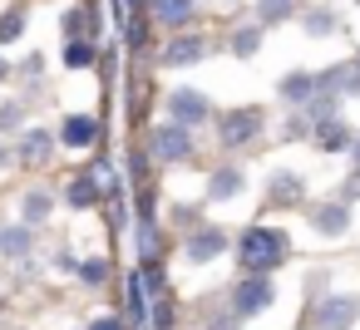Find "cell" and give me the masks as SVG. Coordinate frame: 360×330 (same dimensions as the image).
Masks as SVG:
<instances>
[{"instance_id": "cell-1", "label": "cell", "mask_w": 360, "mask_h": 330, "mask_svg": "<svg viewBox=\"0 0 360 330\" xmlns=\"http://www.w3.org/2000/svg\"><path fill=\"white\" fill-rule=\"evenodd\" d=\"M281 256H286V237H281L276 227H252V232L242 237V261H247L257 276L271 271Z\"/></svg>"}, {"instance_id": "cell-2", "label": "cell", "mask_w": 360, "mask_h": 330, "mask_svg": "<svg viewBox=\"0 0 360 330\" xmlns=\"http://www.w3.org/2000/svg\"><path fill=\"white\" fill-rule=\"evenodd\" d=\"M257 128H262V114L237 109V114L222 119V143H247V138H257Z\"/></svg>"}, {"instance_id": "cell-3", "label": "cell", "mask_w": 360, "mask_h": 330, "mask_svg": "<svg viewBox=\"0 0 360 330\" xmlns=\"http://www.w3.org/2000/svg\"><path fill=\"white\" fill-rule=\"evenodd\" d=\"M266 305H271V286H266V276H252V281L237 286V310H242V315L266 310Z\"/></svg>"}, {"instance_id": "cell-4", "label": "cell", "mask_w": 360, "mask_h": 330, "mask_svg": "<svg viewBox=\"0 0 360 330\" xmlns=\"http://www.w3.org/2000/svg\"><path fill=\"white\" fill-rule=\"evenodd\" d=\"M153 20H163V25H188V20H193V0H153Z\"/></svg>"}, {"instance_id": "cell-5", "label": "cell", "mask_w": 360, "mask_h": 330, "mask_svg": "<svg viewBox=\"0 0 360 330\" xmlns=\"http://www.w3.org/2000/svg\"><path fill=\"white\" fill-rule=\"evenodd\" d=\"M168 109H173V114H178L183 124H198V119H207V104H202V99H198L193 89H183V94H173V99H168Z\"/></svg>"}, {"instance_id": "cell-6", "label": "cell", "mask_w": 360, "mask_h": 330, "mask_svg": "<svg viewBox=\"0 0 360 330\" xmlns=\"http://www.w3.org/2000/svg\"><path fill=\"white\" fill-rule=\"evenodd\" d=\"M94 138H99V124H94V119H84V114H79V119H70V124H65V143H70V148H89Z\"/></svg>"}, {"instance_id": "cell-7", "label": "cell", "mask_w": 360, "mask_h": 330, "mask_svg": "<svg viewBox=\"0 0 360 330\" xmlns=\"http://www.w3.org/2000/svg\"><path fill=\"white\" fill-rule=\"evenodd\" d=\"M153 148H158V158H188V153H193V143H188L183 128H163Z\"/></svg>"}, {"instance_id": "cell-8", "label": "cell", "mask_w": 360, "mask_h": 330, "mask_svg": "<svg viewBox=\"0 0 360 330\" xmlns=\"http://www.w3.org/2000/svg\"><path fill=\"white\" fill-rule=\"evenodd\" d=\"M350 320H355V305L350 301H326L321 305V325L326 330H350Z\"/></svg>"}, {"instance_id": "cell-9", "label": "cell", "mask_w": 360, "mask_h": 330, "mask_svg": "<svg viewBox=\"0 0 360 330\" xmlns=\"http://www.w3.org/2000/svg\"><path fill=\"white\" fill-rule=\"evenodd\" d=\"M202 50H207V45H202L198 35H188V40H173L163 60H168V65H198V55H202Z\"/></svg>"}, {"instance_id": "cell-10", "label": "cell", "mask_w": 360, "mask_h": 330, "mask_svg": "<svg viewBox=\"0 0 360 330\" xmlns=\"http://www.w3.org/2000/svg\"><path fill=\"white\" fill-rule=\"evenodd\" d=\"M222 251V232H198L193 242H188V256L193 261H207V256H217Z\"/></svg>"}, {"instance_id": "cell-11", "label": "cell", "mask_w": 360, "mask_h": 330, "mask_svg": "<svg viewBox=\"0 0 360 330\" xmlns=\"http://www.w3.org/2000/svg\"><path fill=\"white\" fill-rule=\"evenodd\" d=\"M316 227L330 232V237H340L345 232V207H316Z\"/></svg>"}, {"instance_id": "cell-12", "label": "cell", "mask_w": 360, "mask_h": 330, "mask_svg": "<svg viewBox=\"0 0 360 330\" xmlns=\"http://www.w3.org/2000/svg\"><path fill=\"white\" fill-rule=\"evenodd\" d=\"M50 153V133H25V143H20V158L25 163H40Z\"/></svg>"}, {"instance_id": "cell-13", "label": "cell", "mask_w": 360, "mask_h": 330, "mask_svg": "<svg viewBox=\"0 0 360 330\" xmlns=\"http://www.w3.org/2000/svg\"><path fill=\"white\" fill-rule=\"evenodd\" d=\"M65 65H70V70H89V65H94V50H89L84 40H70V50H65Z\"/></svg>"}, {"instance_id": "cell-14", "label": "cell", "mask_w": 360, "mask_h": 330, "mask_svg": "<svg viewBox=\"0 0 360 330\" xmlns=\"http://www.w3.org/2000/svg\"><path fill=\"white\" fill-rule=\"evenodd\" d=\"M316 89V79H306V74H291V79H281V94L286 99H296V104H306V94Z\"/></svg>"}, {"instance_id": "cell-15", "label": "cell", "mask_w": 360, "mask_h": 330, "mask_svg": "<svg viewBox=\"0 0 360 330\" xmlns=\"http://www.w3.org/2000/svg\"><path fill=\"white\" fill-rule=\"evenodd\" d=\"M94 197H99V187H94V183H89V173H84V178H79V183H70V202H75V207H89V202H94Z\"/></svg>"}, {"instance_id": "cell-16", "label": "cell", "mask_w": 360, "mask_h": 330, "mask_svg": "<svg viewBox=\"0 0 360 330\" xmlns=\"http://www.w3.org/2000/svg\"><path fill=\"white\" fill-rule=\"evenodd\" d=\"M345 143H350V133H345L340 124H326V128H321V148H335V153H340Z\"/></svg>"}, {"instance_id": "cell-17", "label": "cell", "mask_w": 360, "mask_h": 330, "mask_svg": "<svg viewBox=\"0 0 360 330\" xmlns=\"http://www.w3.org/2000/svg\"><path fill=\"white\" fill-rule=\"evenodd\" d=\"M45 212H50V197H45V192H30V197H25V222H40Z\"/></svg>"}, {"instance_id": "cell-18", "label": "cell", "mask_w": 360, "mask_h": 330, "mask_svg": "<svg viewBox=\"0 0 360 330\" xmlns=\"http://www.w3.org/2000/svg\"><path fill=\"white\" fill-rule=\"evenodd\" d=\"M20 30H25V15H20V11H11L6 20H0V40H15Z\"/></svg>"}, {"instance_id": "cell-19", "label": "cell", "mask_w": 360, "mask_h": 330, "mask_svg": "<svg viewBox=\"0 0 360 330\" xmlns=\"http://www.w3.org/2000/svg\"><path fill=\"white\" fill-rule=\"evenodd\" d=\"M0 246H6V251H15V256H20V251L30 246V232H0Z\"/></svg>"}, {"instance_id": "cell-20", "label": "cell", "mask_w": 360, "mask_h": 330, "mask_svg": "<svg viewBox=\"0 0 360 330\" xmlns=\"http://www.w3.org/2000/svg\"><path fill=\"white\" fill-rule=\"evenodd\" d=\"M242 183H237V173H217V183H212V197H232Z\"/></svg>"}, {"instance_id": "cell-21", "label": "cell", "mask_w": 360, "mask_h": 330, "mask_svg": "<svg viewBox=\"0 0 360 330\" xmlns=\"http://www.w3.org/2000/svg\"><path fill=\"white\" fill-rule=\"evenodd\" d=\"M291 11V0H262V15L266 20H276V15H286Z\"/></svg>"}, {"instance_id": "cell-22", "label": "cell", "mask_w": 360, "mask_h": 330, "mask_svg": "<svg viewBox=\"0 0 360 330\" xmlns=\"http://www.w3.org/2000/svg\"><path fill=\"white\" fill-rule=\"evenodd\" d=\"M232 50H237V55H247V50H257V30H242V35L232 40Z\"/></svg>"}, {"instance_id": "cell-23", "label": "cell", "mask_w": 360, "mask_h": 330, "mask_svg": "<svg viewBox=\"0 0 360 330\" xmlns=\"http://www.w3.org/2000/svg\"><path fill=\"white\" fill-rule=\"evenodd\" d=\"M326 30H335V20L330 15H311V35H326Z\"/></svg>"}, {"instance_id": "cell-24", "label": "cell", "mask_w": 360, "mask_h": 330, "mask_svg": "<svg viewBox=\"0 0 360 330\" xmlns=\"http://www.w3.org/2000/svg\"><path fill=\"white\" fill-rule=\"evenodd\" d=\"M15 119H20V109H0V128H11Z\"/></svg>"}, {"instance_id": "cell-25", "label": "cell", "mask_w": 360, "mask_h": 330, "mask_svg": "<svg viewBox=\"0 0 360 330\" xmlns=\"http://www.w3.org/2000/svg\"><path fill=\"white\" fill-rule=\"evenodd\" d=\"M94 330H119V320H99V325H94Z\"/></svg>"}, {"instance_id": "cell-26", "label": "cell", "mask_w": 360, "mask_h": 330, "mask_svg": "<svg viewBox=\"0 0 360 330\" xmlns=\"http://www.w3.org/2000/svg\"><path fill=\"white\" fill-rule=\"evenodd\" d=\"M0 74H6V60H0Z\"/></svg>"}, {"instance_id": "cell-27", "label": "cell", "mask_w": 360, "mask_h": 330, "mask_svg": "<svg viewBox=\"0 0 360 330\" xmlns=\"http://www.w3.org/2000/svg\"><path fill=\"white\" fill-rule=\"evenodd\" d=\"M355 158H360V148H355Z\"/></svg>"}]
</instances>
